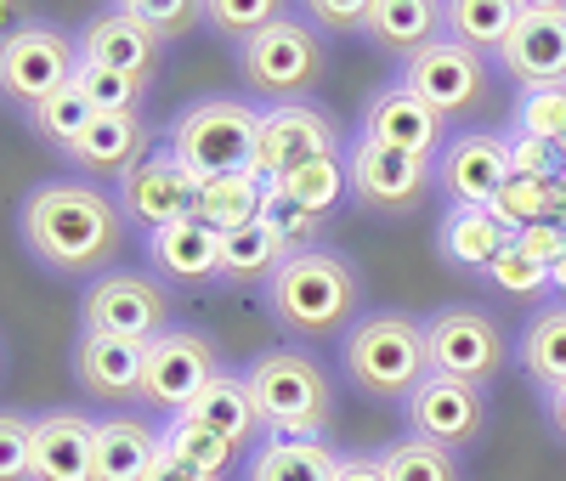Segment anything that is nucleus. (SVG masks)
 Masks as SVG:
<instances>
[{
	"label": "nucleus",
	"mask_w": 566,
	"mask_h": 481,
	"mask_svg": "<svg viewBox=\"0 0 566 481\" xmlns=\"http://www.w3.org/2000/svg\"><path fill=\"white\" fill-rule=\"evenodd\" d=\"M510 130L538 136V142H549V148H566V85L560 91L522 96V103H515V125Z\"/></svg>",
	"instance_id": "obj_42"
},
{
	"label": "nucleus",
	"mask_w": 566,
	"mask_h": 481,
	"mask_svg": "<svg viewBox=\"0 0 566 481\" xmlns=\"http://www.w3.org/2000/svg\"><path fill=\"white\" fill-rule=\"evenodd\" d=\"M165 453V430L142 414L97 419V481H148Z\"/></svg>",
	"instance_id": "obj_25"
},
{
	"label": "nucleus",
	"mask_w": 566,
	"mask_h": 481,
	"mask_svg": "<svg viewBox=\"0 0 566 481\" xmlns=\"http://www.w3.org/2000/svg\"><path fill=\"white\" fill-rule=\"evenodd\" d=\"M244 379L266 437H323L335 425V385H328L317 357L295 346H272L244 368Z\"/></svg>",
	"instance_id": "obj_5"
},
{
	"label": "nucleus",
	"mask_w": 566,
	"mask_h": 481,
	"mask_svg": "<svg viewBox=\"0 0 566 481\" xmlns=\"http://www.w3.org/2000/svg\"><path fill=\"white\" fill-rule=\"evenodd\" d=\"M346 379L374 402H408L431 379V352H424V323L408 312H368L340 341Z\"/></svg>",
	"instance_id": "obj_3"
},
{
	"label": "nucleus",
	"mask_w": 566,
	"mask_h": 481,
	"mask_svg": "<svg viewBox=\"0 0 566 481\" xmlns=\"http://www.w3.org/2000/svg\"><path fill=\"white\" fill-rule=\"evenodd\" d=\"M114 199H119L125 221L142 227V238H148V232H159V227H170V221L193 216V176L176 165L170 148H154L148 159H136V165L119 176Z\"/></svg>",
	"instance_id": "obj_18"
},
{
	"label": "nucleus",
	"mask_w": 566,
	"mask_h": 481,
	"mask_svg": "<svg viewBox=\"0 0 566 481\" xmlns=\"http://www.w3.org/2000/svg\"><path fill=\"white\" fill-rule=\"evenodd\" d=\"M488 391L482 385H464V379H448V374H431L419 385V391L402 402V425H408V437L419 442H431L442 453H459L470 442H482V430H488Z\"/></svg>",
	"instance_id": "obj_14"
},
{
	"label": "nucleus",
	"mask_w": 566,
	"mask_h": 481,
	"mask_svg": "<svg viewBox=\"0 0 566 481\" xmlns=\"http://www.w3.org/2000/svg\"><path fill=\"white\" fill-rule=\"evenodd\" d=\"M216 374H221L216 341L176 323V328L159 334V341H148V357H142V408H159L165 419L187 414Z\"/></svg>",
	"instance_id": "obj_11"
},
{
	"label": "nucleus",
	"mask_w": 566,
	"mask_h": 481,
	"mask_svg": "<svg viewBox=\"0 0 566 481\" xmlns=\"http://www.w3.org/2000/svg\"><path fill=\"white\" fill-rule=\"evenodd\" d=\"M187 414L205 419L210 430H221V437L239 442V448H250L255 437H266V430H261V414H255V397H250V379L232 374V368H221Z\"/></svg>",
	"instance_id": "obj_29"
},
{
	"label": "nucleus",
	"mask_w": 566,
	"mask_h": 481,
	"mask_svg": "<svg viewBox=\"0 0 566 481\" xmlns=\"http://www.w3.org/2000/svg\"><path fill=\"white\" fill-rule=\"evenodd\" d=\"M499 69L522 85V96L566 85V0H522Z\"/></svg>",
	"instance_id": "obj_16"
},
{
	"label": "nucleus",
	"mask_w": 566,
	"mask_h": 481,
	"mask_svg": "<svg viewBox=\"0 0 566 481\" xmlns=\"http://www.w3.org/2000/svg\"><path fill=\"white\" fill-rule=\"evenodd\" d=\"M560 181H566V176H560Z\"/></svg>",
	"instance_id": "obj_55"
},
{
	"label": "nucleus",
	"mask_w": 566,
	"mask_h": 481,
	"mask_svg": "<svg viewBox=\"0 0 566 481\" xmlns=\"http://www.w3.org/2000/svg\"><path fill=\"white\" fill-rule=\"evenodd\" d=\"M277 187L283 199H295L301 210L312 216H335L340 199H352V181H346V159H317V165H301L295 176H283V181H266Z\"/></svg>",
	"instance_id": "obj_35"
},
{
	"label": "nucleus",
	"mask_w": 566,
	"mask_h": 481,
	"mask_svg": "<svg viewBox=\"0 0 566 481\" xmlns=\"http://www.w3.org/2000/svg\"><path fill=\"white\" fill-rule=\"evenodd\" d=\"M493 289H499V295L504 301H538V295H555V289H549V272L538 266V261H527L522 250H515V238H510V244H504V255L482 272Z\"/></svg>",
	"instance_id": "obj_41"
},
{
	"label": "nucleus",
	"mask_w": 566,
	"mask_h": 481,
	"mask_svg": "<svg viewBox=\"0 0 566 481\" xmlns=\"http://www.w3.org/2000/svg\"><path fill=\"white\" fill-rule=\"evenodd\" d=\"M363 40L397 63H413L424 45L442 40V7L437 0H368Z\"/></svg>",
	"instance_id": "obj_24"
},
{
	"label": "nucleus",
	"mask_w": 566,
	"mask_h": 481,
	"mask_svg": "<svg viewBox=\"0 0 566 481\" xmlns=\"http://www.w3.org/2000/svg\"><path fill=\"white\" fill-rule=\"evenodd\" d=\"M317 159H346V136H340L335 114L317 103L261 108V142H255V176L261 181H283Z\"/></svg>",
	"instance_id": "obj_12"
},
{
	"label": "nucleus",
	"mask_w": 566,
	"mask_h": 481,
	"mask_svg": "<svg viewBox=\"0 0 566 481\" xmlns=\"http://www.w3.org/2000/svg\"><path fill=\"white\" fill-rule=\"evenodd\" d=\"M493 221L510 238L538 221H566V181L560 176H510L493 199Z\"/></svg>",
	"instance_id": "obj_34"
},
{
	"label": "nucleus",
	"mask_w": 566,
	"mask_h": 481,
	"mask_svg": "<svg viewBox=\"0 0 566 481\" xmlns=\"http://www.w3.org/2000/svg\"><path fill=\"white\" fill-rule=\"evenodd\" d=\"M560 176H566V148H560Z\"/></svg>",
	"instance_id": "obj_54"
},
{
	"label": "nucleus",
	"mask_w": 566,
	"mask_h": 481,
	"mask_svg": "<svg viewBox=\"0 0 566 481\" xmlns=\"http://www.w3.org/2000/svg\"><path fill=\"white\" fill-rule=\"evenodd\" d=\"M74 40H80V69H114V74H130V80H142V85L159 80L165 45L142 29L125 7L97 12L85 29H74Z\"/></svg>",
	"instance_id": "obj_19"
},
{
	"label": "nucleus",
	"mask_w": 566,
	"mask_h": 481,
	"mask_svg": "<svg viewBox=\"0 0 566 481\" xmlns=\"http://www.w3.org/2000/svg\"><path fill=\"white\" fill-rule=\"evenodd\" d=\"M142 357H148V346H136V341L80 334L74 341V385L91 402H142Z\"/></svg>",
	"instance_id": "obj_22"
},
{
	"label": "nucleus",
	"mask_w": 566,
	"mask_h": 481,
	"mask_svg": "<svg viewBox=\"0 0 566 481\" xmlns=\"http://www.w3.org/2000/svg\"><path fill=\"white\" fill-rule=\"evenodd\" d=\"M0 374H7V346H0Z\"/></svg>",
	"instance_id": "obj_53"
},
{
	"label": "nucleus",
	"mask_w": 566,
	"mask_h": 481,
	"mask_svg": "<svg viewBox=\"0 0 566 481\" xmlns=\"http://www.w3.org/2000/svg\"><path fill=\"white\" fill-rule=\"evenodd\" d=\"M23 23H34V12H23V7H7V0H0V40H7V34H18Z\"/></svg>",
	"instance_id": "obj_51"
},
{
	"label": "nucleus",
	"mask_w": 566,
	"mask_h": 481,
	"mask_svg": "<svg viewBox=\"0 0 566 481\" xmlns=\"http://www.w3.org/2000/svg\"><path fill=\"white\" fill-rule=\"evenodd\" d=\"M261 199H266V181L255 170H232V176H205L193 181V216L210 232H239L250 221H261Z\"/></svg>",
	"instance_id": "obj_27"
},
{
	"label": "nucleus",
	"mask_w": 566,
	"mask_h": 481,
	"mask_svg": "<svg viewBox=\"0 0 566 481\" xmlns=\"http://www.w3.org/2000/svg\"><path fill=\"white\" fill-rule=\"evenodd\" d=\"M255 142H261V108L244 103V96H227V91L193 96L165 130V148L193 181L255 170Z\"/></svg>",
	"instance_id": "obj_4"
},
{
	"label": "nucleus",
	"mask_w": 566,
	"mask_h": 481,
	"mask_svg": "<svg viewBox=\"0 0 566 481\" xmlns=\"http://www.w3.org/2000/svg\"><path fill=\"white\" fill-rule=\"evenodd\" d=\"M125 12L148 29L159 45H176V40H187L205 23V7H193V0H125Z\"/></svg>",
	"instance_id": "obj_40"
},
{
	"label": "nucleus",
	"mask_w": 566,
	"mask_h": 481,
	"mask_svg": "<svg viewBox=\"0 0 566 481\" xmlns=\"http://www.w3.org/2000/svg\"><path fill=\"white\" fill-rule=\"evenodd\" d=\"M515 176L510 165V130H453L448 148L437 154V187L448 192V205L459 210H493L499 187Z\"/></svg>",
	"instance_id": "obj_15"
},
{
	"label": "nucleus",
	"mask_w": 566,
	"mask_h": 481,
	"mask_svg": "<svg viewBox=\"0 0 566 481\" xmlns=\"http://www.w3.org/2000/svg\"><path fill=\"white\" fill-rule=\"evenodd\" d=\"M148 481H216V475H199V470H187V464H176V459L159 453V464L148 470Z\"/></svg>",
	"instance_id": "obj_50"
},
{
	"label": "nucleus",
	"mask_w": 566,
	"mask_h": 481,
	"mask_svg": "<svg viewBox=\"0 0 566 481\" xmlns=\"http://www.w3.org/2000/svg\"><path fill=\"white\" fill-rule=\"evenodd\" d=\"M80 91L91 96L97 114H142V96L154 85H142L130 74H114V69H80Z\"/></svg>",
	"instance_id": "obj_43"
},
{
	"label": "nucleus",
	"mask_w": 566,
	"mask_h": 481,
	"mask_svg": "<svg viewBox=\"0 0 566 481\" xmlns=\"http://www.w3.org/2000/svg\"><path fill=\"white\" fill-rule=\"evenodd\" d=\"M402 85L413 96H424L448 125L453 119H476L493 108V63L476 57V52H464L459 40H437V45H424V52L413 63H402Z\"/></svg>",
	"instance_id": "obj_9"
},
{
	"label": "nucleus",
	"mask_w": 566,
	"mask_h": 481,
	"mask_svg": "<svg viewBox=\"0 0 566 481\" xmlns=\"http://www.w3.org/2000/svg\"><path fill=\"white\" fill-rule=\"evenodd\" d=\"M510 165H515V176H560V148L510 130Z\"/></svg>",
	"instance_id": "obj_46"
},
{
	"label": "nucleus",
	"mask_w": 566,
	"mask_h": 481,
	"mask_svg": "<svg viewBox=\"0 0 566 481\" xmlns=\"http://www.w3.org/2000/svg\"><path fill=\"white\" fill-rule=\"evenodd\" d=\"M323 63H328L323 34L295 12H283L272 29H261L250 45L232 52V69H239L244 91L266 96V108L306 103V91H317V80H323Z\"/></svg>",
	"instance_id": "obj_6"
},
{
	"label": "nucleus",
	"mask_w": 566,
	"mask_h": 481,
	"mask_svg": "<svg viewBox=\"0 0 566 481\" xmlns=\"http://www.w3.org/2000/svg\"><path fill=\"white\" fill-rule=\"evenodd\" d=\"M266 312L295 346H328L368 317L363 312V272L335 250H306L277 266L266 283Z\"/></svg>",
	"instance_id": "obj_2"
},
{
	"label": "nucleus",
	"mask_w": 566,
	"mask_h": 481,
	"mask_svg": "<svg viewBox=\"0 0 566 481\" xmlns=\"http://www.w3.org/2000/svg\"><path fill=\"white\" fill-rule=\"evenodd\" d=\"M515 18H522V0H448L442 7V34L459 40L464 52L499 63L504 45H510Z\"/></svg>",
	"instance_id": "obj_26"
},
{
	"label": "nucleus",
	"mask_w": 566,
	"mask_h": 481,
	"mask_svg": "<svg viewBox=\"0 0 566 481\" xmlns=\"http://www.w3.org/2000/svg\"><path fill=\"white\" fill-rule=\"evenodd\" d=\"M424 352H431V374L482 385V391L510 363L504 328L488 312H476V306H442V312L424 317Z\"/></svg>",
	"instance_id": "obj_10"
},
{
	"label": "nucleus",
	"mask_w": 566,
	"mask_h": 481,
	"mask_svg": "<svg viewBox=\"0 0 566 481\" xmlns=\"http://www.w3.org/2000/svg\"><path fill=\"white\" fill-rule=\"evenodd\" d=\"M346 181H352V199L368 216H408L424 192L437 187V165L397 154V148H380V142H368V136H352L346 142Z\"/></svg>",
	"instance_id": "obj_13"
},
{
	"label": "nucleus",
	"mask_w": 566,
	"mask_h": 481,
	"mask_svg": "<svg viewBox=\"0 0 566 481\" xmlns=\"http://www.w3.org/2000/svg\"><path fill=\"white\" fill-rule=\"evenodd\" d=\"M380 464H386V481H459L453 453L419 442V437H397L391 448H380Z\"/></svg>",
	"instance_id": "obj_37"
},
{
	"label": "nucleus",
	"mask_w": 566,
	"mask_h": 481,
	"mask_svg": "<svg viewBox=\"0 0 566 481\" xmlns=\"http://www.w3.org/2000/svg\"><path fill=\"white\" fill-rule=\"evenodd\" d=\"M176 328V289L142 266H119L80 295V334H114V341L148 346Z\"/></svg>",
	"instance_id": "obj_7"
},
{
	"label": "nucleus",
	"mask_w": 566,
	"mask_h": 481,
	"mask_svg": "<svg viewBox=\"0 0 566 481\" xmlns=\"http://www.w3.org/2000/svg\"><path fill=\"white\" fill-rule=\"evenodd\" d=\"M277 18H283V7H272V0H210V7H205V23L221 40H232V52L250 45L261 29H272Z\"/></svg>",
	"instance_id": "obj_39"
},
{
	"label": "nucleus",
	"mask_w": 566,
	"mask_h": 481,
	"mask_svg": "<svg viewBox=\"0 0 566 481\" xmlns=\"http://www.w3.org/2000/svg\"><path fill=\"white\" fill-rule=\"evenodd\" d=\"M18 238L52 278L97 283L119 272L130 250V221L108 187L85 176H45L23 192L18 205Z\"/></svg>",
	"instance_id": "obj_1"
},
{
	"label": "nucleus",
	"mask_w": 566,
	"mask_h": 481,
	"mask_svg": "<svg viewBox=\"0 0 566 481\" xmlns=\"http://www.w3.org/2000/svg\"><path fill=\"white\" fill-rule=\"evenodd\" d=\"M515 250L549 272V266L566 255V221H538V227H527V232H515Z\"/></svg>",
	"instance_id": "obj_47"
},
{
	"label": "nucleus",
	"mask_w": 566,
	"mask_h": 481,
	"mask_svg": "<svg viewBox=\"0 0 566 481\" xmlns=\"http://www.w3.org/2000/svg\"><path fill=\"white\" fill-rule=\"evenodd\" d=\"M142 255H148V272L165 278L170 289L221 283V232H210L199 216L148 232V238H142Z\"/></svg>",
	"instance_id": "obj_20"
},
{
	"label": "nucleus",
	"mask_w": 566,
	"mask_h": 481,
	"mask_svg": "<svg viewBox=\"0 0 566 481\" xmlns=\"http://www.w3.org/2000/svg\"><path fill=\"white\" fill-rule=\"evenodd\" d=\"M148 142H154V130H148V119H142V114H97L63 159H69L74 176H85V181H103V176L119 181L136 159L154 154Z\"/></svg>",
	"instance_id": "obj_23"
},
{
	"label": "nucleus",
	"mask_w": 566,
	"mask_h": 481,
	"mask_svg": "<svg viewBox=\"0 0 566 481\" xmlns=\"http://www.w3.org/2000/svg\"><path fill=\"white\" fill-rule=\"evenodd\" d=\"M549 289H555V295H560V301H566V255H560V261H555V266H549Z\"/></svg>",
	"instance_id": "obj_52"
},
{
	"label": "nucleus",
	"mask_w": 566,
	"mask_h": 481,
	"mask_svg": "<svg viewBox=\"0 0 566 481\" xmlns=\"http://www.w3.org/2000/svg\"><path fill=\"white\" fill-rule=\"evenodd\" d=\"M283 261H290V250H283L277 232L261 227V221H250V227L221 238V283L227 289H266Z\"/></svg>",
	"instance_id": "obj_33"
},
{
	"label": "nucleus",
	"mask_w": 566,
	"mask_h": 481,
	"mask_svg": "<svg viewBox=\"0 0 566 481\" xmlns=\"http://www.w3.org/2000/svg\"><path fill=\"white\" fill-rule=\"evenodd\" d=\"M34 481H97V419L80 408L34 414Z\"/></svg>",
	"instance_id": "obj_21"
},
{
	"label": "nucleus",
	"mask_w": 566,
	"mask_h": 481,
	"mask_svg": "<svg viewBox=\"0 0 566 481\" xmlns=\"http://www.w3.org/2000/svg\"><path fill=\"white\" fill-rule=\"evenodd\" d=\"M340 453L323 437H266L250 459V481H335Z\"/></svg>",
	"instance_id": "obj_31"
},
{
	"label": "nucleus",
	"mask_w": 566,
	"mask_h": 481,
	"mask_svg": "<svg viewBox=\"0 0 566 481\" xmlns=\"http://www.w3.org/2000/svg\"><path fill=\"white\" fill-rule=\"evenodd\" d=\"M159 430H165V459H176V464H187V470H199V475L227 481L232 470H239V459H244L239 442H227L221 430H210V425L193 419V414H170Z\"/></svg>",
	"instance_id": "obj_32"
},
{
	"label": "nucleus",
	"mask_w": 566,
	"mask_h": 481,
	"mask_svg": "<svg viewBox=\"0 0 566 481\" xmlns=\"http://www.w3.org/2000/svg\"><path fill=\"white\" fill-rule=\"evenodd\" d=\"M335 481H386V464H380V453H340Z\"/></svg>",
	"instance_id": "obj_48"
},
{
	"label": "nucleus",
	"mask_w": 566,
	"mask_h": 481,
	"mask_svg": "<svg viewBox=\"0 0 566 481\" xmlns=\"http://www.w3.org/2000/svg\"><path fill=\"white\" fill-rule=\"evenodd\" d=\"M80 80V40L57 23H23L18 34L0 40V103L34 114L45 96Z\"/></svg>",
	"instance_id": "obj_8"
},
{
	"label": "nucleus",
	"mask_w": 566,
	"mask_h": 481,
	"mask_svg": "<svg viewBox=\"0 0 566 481\" xmlns=\"http://www.w3.org/2000/svg\"><path fill=\"white\" fill-rule=\"evenodd\" d=\"M97 119V108H91V96L80 91V80L74 85H63L57 96H45V103L29 114V130L40 136V142H52L57 154H69L74 142L85 136V125Z\"/></svg>",
	"instance_id": "obj_36"
},
{
	"label": "nucleus",
	"mask_w": 566,
	"mask_h": 481,
	"mask_svg": "<svg viewBox=\"0 0 566 481\" xmlns=\"http://www.w3.org/2000/svg\"><path fill=\"white\" fill-rule=\"evenodd\" d=\"M504 244H510V232L493 221V210H459V205H448V216L437 227L442 261H453L464 272H488L504 255Z\"/></svg>",
	"instance_id": "obj_30"
},
{
	"label": "nucleus",
	"mask_w": 566,
	"mask_h": 481,
	"mask_svg": "<svg viewBox=\"0 0 566 481\" xmlns=\"http://www.w3.org/2000/svg\"><path fill=\"white\" fill-rule=\"evenodd\" d=\"M515 363H522V374L538 391L566 385V301H544L522 323V334H515Z\"/></svg>",
	"instance_id": "obj_28"
},
{
	"label": "nucleus",
	"mask_w": 566,
	"mask_h": 481,
	"mask_svg": "<svg viewBox=\"0 0 566 481\" xmlns=\"http://www.w3.org/2000/svg\"><path fill=\"white\" fill-rule=\"evenodd\" d=\"M357 136L437 165V154L448 148V119L424 103V96H413L402 80H391V85H380V91L363 103V130H357Z\"/></svg>",
	"instance_id": "obj_17"
},
{
	"label": "nucleus",
	"mask_w": 566,
	"mask_h": 481,
	"mask_svg": "<svg viewBox=\"0 0 566 481\" xmlns=\"http://www.w3.org/2000/svg\"><path fill=\"white\" fill-rule=\"evenodd\" d=\"M301 18H306L312 29H328V34H363L368 0H312Z\"/></svg>",
	"instance_id": "obj_45"
},
{
	"label": "nucleus",
	"mask_w": 566,
	"mask_h": 481,
	"mask_svg": "<svg viewBox=\"0 0 566 481\" xmlns=\"http://www.w3.org/2000/svg\"><path fill=\"white\" fill-rule=\"evenodd\" d=\"M261 227H272L277 244L290 250V255H306V250H317V232L328 227V216H312V210H301L295 199H283L277 187H266V199H261Z\"/></svg>",
	"instance_id": "obj_38"
},
{
	"label": "nucleus",
	"mask_w": 566,
	"mask_h": 481,
	"mask_svg": "<svg viewBox=\"0 0 566 481\" xmlns=\"http://www.w3.org/2000/svg\"><path fill=\"white\" fill-rule=\"evenodd\" d=\"M0 481H34V419L0 408Z\"/></svg>",
	"instance_id": "obj_44"
},
{
	"label": "nucleus",
	"mask_w": 566,
	"mask_h": 481,
	"mask_svg": "<svg viewBox=\"0 0 566 481\" xmlns=\"http://www.w3.org/2000/svg\"><path fill=\"white\" fill-rule=\"evenodd\" d=\"M544 419H549V430L566 442V385H555V391H544Z\"/></svg>",
	"instance_id": "obj_49"
}]
</instances>
